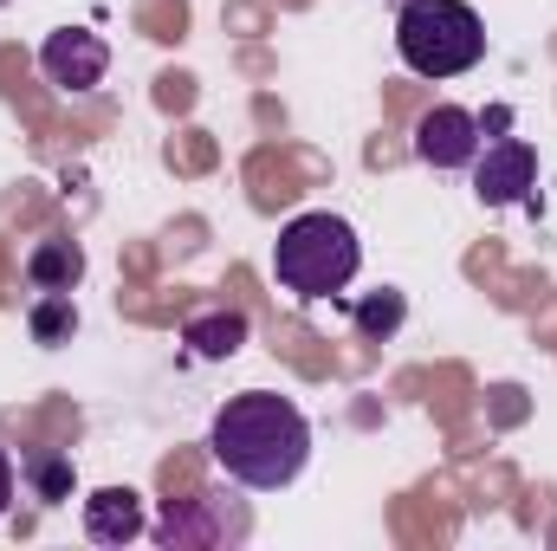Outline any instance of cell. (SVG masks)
I'll list each match as a JSON object with an SVG mask.
<instances>
[{
  "instance_id": "9a60e30c",
  "label": "cell",
  "mask_w": 557,
  "mask_h": 551,
  "mask_svg": "<svg viewBox=\"0 0 557 551\" xmlns=\"http://www.w3.org/2000/svg\"><path fill=\"white\" fill-rule=\"evenodd\" d=\"M0 7H7V0H0Z\"/></svg>"
},
{
  "instance_id": "5b68a950",
  "label": "cell",
  "mask_w": 557,
  "mask_h": 551,
  "mask_svg": "<svg viewBox=\"0 0 557 551\" xmlns=\"http://www.w3.org/2000/svg\"><path fill=\"white\" fill-rule=\"evenodd\" d=\"M532 182H539V149L525 137H506V143H493L486 156H473V195H480L486 208L525 201Z\"/></svg>"
},
{
  "instance_id": "6da1fadb",
  "label": "cell",
  "mask_w": 557,
  "mask_h": 551,
  "mask_svg": "<svg viewBox=\"0 0 557 551\" xmlns=\"http://www.w3.org/2000/svg\"><path fill=\"white\" fill-rule=\"evenodd\" d=\"M208 454L214 467L234 480V487H253V493H273L292 487L311 461V421L292 396L273 390H247V396H227L214 428H208Z\"/></svg>"
},
{
  "instance_id": "4fadbf2b",
  "label": "cell",
  "mask_w": 557,
  "mask_h": 551,
  "mask_svg": "<svg viewBox=\"0 0 557 551\" xmlns=\"http://www.w3.org/2000/svg\"><path fill=\"white\" fill-rule=\"evenodd\" d=\"M26 474H33L39 500H65V493H72V461H59V454H46V461H26Z\"/></svg>"
},
{
  "instance_id": "52a82bcc",
  "label": "cell",
  "mask_w": 557,
  "mask_h": 551,
  "mask_svg": "<svg viewBox=\"0 0 557 551\" xmlns=\"http://www.w3.org/2000/svg\"><path fill=\"white\" fill-rule=\"evenodd\" d=\"M416 156L428 169H467L480 156V118L460 105H434L416 124Z\"/></svg>"
},
{
  "instance_id": "8fae6325",
  "label": "cell",
  "mask_w": 557,
  "mask_h": 551,
  "mask_svg": "<svg viewBox=\"0 0 557 551\" xmlns=\"http://www.w3.org/2000/svg\"><path fill=\"white\" fill-rule=\"evenodd\" d=\"M403 318H409V298H403V292H389V285H383V292H370V298L357 305V331H363V338H396V331H403Z\"/></svg>"
},
{
  "instance_id": "8992f818",
  "label": "cell",
  "mask_w": 557,
  "mask_h": 551,
  "mask_svg": "<svg viewBox=\"0 0 557 551\" xmlns=\"http://www.w3.org/2000/svg\"><path fill=\"white\" fill-rule=\"evenodd\" d=\"M104 65H111V46H104L98 33H85V26L46 33V46H39V72H46L59 91H91V85L104 78Z\"/></svg>"
},
{
  "instance_id": "7a4b0ae2",
  "label": "cell",
  "mask_w": 557,
  "mask_h": 551,
  "mask_svg": "<svg viewBox=\"0 0 557 551\" xmlns=\"http://www.w3.org/2000/svg\"><path fill=\"white\" fill-rule=\"evenodd\" d=\"M363 267V247H357V228L344 221V215H298V221H285V234H278L273 247V273L285 292H298V298H331V292H344L350 279Z\"/></svg>"
},
{
  "instance_id": "30bf717a",
  "label": "cell",
  "mask_w": 557,
  "mask_h": 551,
  "mask_svg": "<svg viewBox=\"0 0 557 551\" xmlns=\"http://www.w3.org/2000/svg\"><path fill=\"white\" fill-rule=\"evenodd\" d=\"M85 273V254L72 247V241H46V247H33V260H26V279L39 285V292H72Z\"/></svg>"
},
{
  "instance_id": "9c48e42d",
  "label": "cell",
  "mask_w": 557,
  "mask_h": 551,
  "mask_svg": "<svg viewBox=\"0 0 557 551\" xmlns=\"http://www.w3.org/2000/svg\"><path fill=\"white\" fill-rule=\"evenodd\" d=\"M247 331H253V325H247V311H201V318H188V331H182V338H188V351H195V357H208V364H214V357H234V351L247 344Z\"/></svg>"
},
{
  "instance_id": "5bb4252c",
  "label": "cell",
  "mask_w": 557,
  "mask_h": 551,
  "mask_svg": "<svg viewBox=\"0 0 557 551\" xmlns=\"http://www.w3.org/2000/svg\"><path fill=\"white\" fill-rule=\"evenodd\" d=\"M7 500H13V461H7V448H0V513H7Z\"/></svg>"
},
{
  "instance_id": "7c38bea8",
  "label": "cell",
  "mask_w": 557,
  "mask_h": 551,
  "mask_svg": "<svg viewBox=\"0 0 557 551\" xmlns=\"http://www.w3.org/2000/svg\"><path fill=\"white\" fill-rule=\"evenodd\" d=\"M78 331V311H72V292H46L39 305H33V338L52 351V344H65Z\"/></svg>"
},
{
  "instance_id": "277c9868",
  "label": "cell",
  "mask_w": 557,
  "mask_h": 551,
  "mask_svg": "<svg viewBox=\"0 0 557 551\" xmlns=\"http://www.w3.org/2000/svg\"><path fill=\"white\" fill-rule=\"evenodd\" d=\"M156 539L162 546H240L247 539V513L227 506V493H201L188 506H169Z\"/></svg>"
},
{
  "instance_id": "ba28073f",
  "label": "cell",
  "mask_w": 557,
  "mask_h": 551,
  "mask_svg": "<svg viewBox=\"0 0 557 551\" xmlns=\"http://www.w3.org/2000/svg\"><path fill=\"white\" fill-rule=\"evenodd\" d=\"M85 532L98 546H131L143 532V493H131V487H98L85 500Z\"/></svg>"
},
{
  "instance_id": "3957f363",
  "label": "cell",
  "mask_w": 557,
  "mask_h": 551,
  "mask_svg": "<svg viewBox=\"0 0 557 551\" xmlns=\"http://www.w3.org/2000/svg\"><path fill=\"white\" fill-rule=\"evenodd\" d=\"M396 52L421 78H460L486 52V26L467 0H403L396 13Z\"/></svg>"
}]
</instances>
